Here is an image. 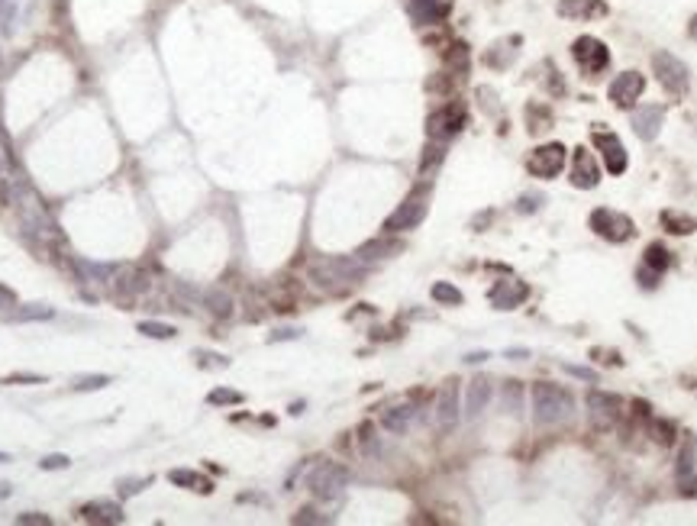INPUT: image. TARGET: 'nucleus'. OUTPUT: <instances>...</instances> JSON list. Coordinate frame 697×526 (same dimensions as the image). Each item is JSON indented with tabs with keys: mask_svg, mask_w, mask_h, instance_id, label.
Segmentation results:
<instances>
[{
	"mask_svg": "<svg viewBox=\"0 0 697 526\" xmlns=\"http://www.w3.org/2000/svg\"><path fill=\"white\" fill-rule=\"evenodd\" d=\"M572 55H575V61L581 65L584 75H598V71L607 68V61H610V52H607V46L600 42V39H594V36L575 39V46H572Z\"/></svg>",
	"mask_w": 697,
	"mask_h": 526,
	"instance_id": "nucleus-9",
	"label": "nucleus"
},
{
	"mask_svg": "<svg viewBox=\"0 0 697 526\" xmlns=\"http://www.w3.org/2000/svg\"><path fill=\"white\" fill-rule=\"evenodd\" d=\"M429 210V188L423 184V188H417L410 197L404 200V204L394 210L391 216H388V223H384V233H407V229H417L423 223V216H426Z\"/></svg>",
	"mask_w": 697,
	"mask_h": 526,
	"instance_id": "nucleus-4",
	"label": "nucleus"
},
{
	"mask_svg": "<svg viewBox=\"0 0 697 526\" xmlns=\"http://www.w3.org/2000/svg\"><path fill=\"white\" fill-rule=\"evenodd\" d=\"M491 394H494V388H491V378H484V374H478V378H471L468 381V391H465V417L468 420H478L484 413V407H488Z\"/></svg>",
	"mask_w": 697,
	"mask_h": 526,
	"instance_id": "nucleus-17",
	"label": "nucleus"
},
{
	"mask_svg": "<svg viewBox=\"0 0 697 526\" xmlns=\"http://www.w3.org/2000/svg\"><path fill=\"white\" fill-rule=\"evenodd\" d=\"M459 381L455 378H445L443 388L436 397V427L439 429H452L459 423Z\"/></svg>",
	"mask_w": 697,
	"mask_h": 526,
	"instance_id": "nucleus-11",
	"label": "nucleus"
},
{
	"mask_svg": "<svg viewBox=\"0 0 697 526\" xmlns=\"http://www.w3.org/2000/svg\"><path fill=\"white\" fill-rule=\"evenodd\" d=\"M433 300H439V304H445V307H459L462 304V290L452 288L449 281H436L433 284Z\"/></svg>",
	"mask_w": 697,
	"mask_h": 526,
	"instance_id": "nucleus-30",
	"label": "nucleus"
},
{
	"mask_svg": "<svg viewBox=\"0 0 697 526\" xmlns=\"http://www.w3.org/2000/svg\"><path fill=\"white\" fill-rule=\"evenodd\" d=\"M688 36H691V39H694V42H697V16H694V20H691V26H688Z\"/></svg>",
	"mask_w": 697,
	"mask_h": 526,
	"instance_id": "nucleus-49",
	"label": "nucleus"
},
{
	"mask_svg": "<svg viewBox=\"0 0 697 526\" xmlns=\"http://www.w3.org/2000/svg\"><path fill=\"white\" fill-rule=\"evenodd\" d=\"M365 278L362 259H320L310 265V281L323 290H345L349 284H359Z\"/></svg>",
	"mask_w": 697,
	"mask_h": 526,
	"instance_id": "nucleus-1",
	"label": "nucleus"
},
{
	"mask_svg": "<svg viewBox=\"0 0 697 526\" xmlns=\"http://www.w3.org/2000/svg\"><path fill=\"white\" fill-rule=\"evenodd\" d=\"M197 298L207 304V310L214 313V317H230L233 313V298L226 290H200Z\"/></svg>",
	"mask_w": 697,
	"mask_h": 526,
	"instance_id": "nucleus-25",
	"label": "nucleus"
},
{
	"mask_svg": "<svg viewBox=\"0 0 697 526\" xmlns=\"http://www.w3.org/2000/svg\"><path fill=\"white\" fill-rule=\"evenodd\" d=\"M394 252H404V243H400V239H391V233H384V239H375V243H365V245H362L355 259H362V262H378V259H391Z\"/></svg>",
	"mask_w": 697,
	"mask_h": 526,
	"instance_id": "nucleus-20",
	"label": "nucleus"
},
{
	"mask_svg": "<svg viewBox=\"0 0 697 526\" xmlns=\"http://www.w3.org/2000/svg\"><path fill=\"white\" fill-rule=\"evenodd\" d=\"M443 55H445V65L452 71H465L468 68V49L462 46V42H452L449 49H443Z\"/></svg>",
	"mask_w": 697,
	"mask_h": 526,
	"instance_id": "nucleus-32",
	"label": "nucleus"
},
{
	"mask_svg": "<svg viewBox=\"0 0 697 526\" xmlns=\"http://www.w3.org/2000/svg\"><path fill=\"white\" fill-rule=\"evenodd\" d=\"M168 481L171 484H178V488H191V491H200V494H210L214 491V484H210L204 475L191 472V468H171L168 472Z\"/></svg>",
	"mask_w": 697,
	"mask_h": 526,
	"instance_id": "nucleus-23",
	"label": "nucleus"
},
{
	"mask_svg": "<svg viewBox=\"0 0 697 526\" xmlns=\"http://www.w3.org/2000/svg\"><path fill=\"white\" fill-rule=\"evenodd\" d=\"M13 307H16V290L0 284V310H13Z\"/></svg>",
	"mask_w": 697,
	"mask_h": 526,
	"instance_id": "nucleus-43",
	"label": "nucleus"
},
{
	"mask_svg": "<svg viewBox=\"0 0 697 526\" xmlns=\"http://www.w3.org/2000/svg\"><path fill=\"white\" fill-rule=\"evenodd\" d=\"M0 462H10V455H4V452H0Z\"/></svg>",
	"mask_w": 697,
	"mask_h": 526,
	"instance_id": "nucleus-51",
	"label": "nucleus"
},
{
	"mask_svg": "<svg viewBox=\"0 0 697 526\" xmlns=\"http://www.w3.org/2000/svg\"><path fill=\"white\" fill-rule=\"evenodd\" d=\"M300 329H278L275 336H271V343H278V339H297Z\"/></svg>",
	"mask_w": 697,
	"mask_h": 526,
	"instance_id": "nucleus-46",
	"label": "nucleus"
},
{
	"mask_svg": "<svg viewBox=\"0 0 697 526\" xmlns=\"http://www.w3.org/2000/svg\"><path fill=\"white\" fill-rule=\"evenodd\" d=\"M575 410V397L572 391L559 388V384H533V417L543 427L552 423H562V420L572 417Z\"/></svg>",
	"mask_w": 697,
	"mask_h": 526,
	"instance_id": "nucleus-2",
	"label": "nucleus"
},
{
	"mask_svg": "<svg viewBox=\"0 0 697 526\" xmlns=\"http://www.w3.org/2000/svg\"><path fill=\"white\" fill-rule=\"evenodd\" d=\"M568 181L575 184V188H581V191L598 188L600 165H598V155L591 152V149H584V145L575 149V155H572V178H568Z\"/></svg>",
	"mask_w": 697,
	"mask_h": 526,
	"instance_id": "nucleus-10",
	"label": "nucleus"
},
{
	"mask_svg": "<svg viewBox=\"0 0 697 526\" xmlns=\"http://www.w3.org/2000/svg\"><path fill=\"white\" fill-rule=\"evenodd\" d=\"M149 484H152V478H120L116 491H120V497H132V494H139L142 488H149Z\"/></svg>",
	"mask_w": 697,
	"mask_h": 526,
	"instance_id": "nucleus-36",
	"label": "nucleus"
},
{
	"mask_svg": "<svg viewBox=\"0 0 697 526\" xmlns=\"http://www.w3.org/2000/svg\"><path fill=\"white\" fill-rule=\"evenodd\" d=\"M523 298H526V284H520V281H500L498 288L491 290V304L498 307V310H514Z\"/></svg>",
	"mask_w": 697,
	"mask_h": 526,
	"instance_id": "nucleus-19",
	"label": "nucleus"
},
{
	"mask_svg": "<svg viewBox=\"0 0 697 526\" xmlns=\"http://www.w3.org/2000/svg\"><path fill=\"white\" fill-rule=\"evenodd\" d=\"M16 523L20 526H49L52 523V517H46V513H20Z\"/></svg>",
	"mask_w": 697,
	"mask_h": 526,
	"instance_id": "nucleus-40",
	"label": "nucleus"
},
{
	"mask_svg": "<svg viewBox=\"0 0 697 526\" xmlns=\"http://www.w3.org/2000/svg\"><path fill=\"white\" fill-rule=\"evenodd\" d=\"M662 223H665L668 233H678V236H688V233L697 229L694 216H684V214H678V210H665V214H662Z\"/></svg>",
	"mask_w": 697,
	"mask_h": 526,
	"instance_id": "nucleus-26",
	"label": "nucleus"
},
{
	"mask_svg": "<svg viewBox=\"0 0 697 526\" xmlns=\"http://www.w3.org/2000/svg\"><path fill=\"white\" fill-rule=\"evenodd\" d=\"M694 452H697L694 443H688L681 452H678V481H681L688 491L697 484V458H694Z\"/></svg>",
	"mask_w": 697,
	"mask_h": 526,
	"instance_id": "nucleus-24",
	"label": "nucleus"
},
{
	"mask_svg": "<svg viewBox=\"0 0 697 526\" xmlns=\"http://www.w3.org/2000/svg\"><path fill=\"white\" fill-rule=\"evenodd\" d=\"M4 497H10V484H7V481H0V501H4Z\"/></svg>",
	"mask_w": 697,
	"mask_h": 526,
	"instance_id": "nucleus-50",
	"label": "nucleus"
},
{
	"mask_svg": "<svg viewBox=\"0 0 697 526\" xmlns=\"http://www.w3.org/2000/svg\"><path fill=\"white\" fill-rule=\"evenodd\" d=\"M594 145H598V152L604 155L610 175H623V171H627V149H623V142L613 136V133H594Z\"/></svg>",
	"mask_w": 697,
	"mask_h": 526,
	"instance_id": "nucleus-15",
	"label": "nucleus"
},
{
	"mask_svg": "<svg viewBox=\"0 0 697 526\" xmlns=\"http://www.w3.org/2000/svg\"><path fill=\"white\" fill-rule=\"evenodd\" d=\"M462 126H465V104H459V100L443 104V107L433 110L426 120L429 139H449V136H455Z\"/></svg>",
	"mask_w": 697,
	"mask_h": 526,
	"instance_id": "nucleus-6",
	"label": "nucleus"
},
{
	"mask_svg": "<svg viewBox=\"0 0 697 526\" xmlns=\"http://www.w3.org/2000/svg\"><path fill=\"white\" fill-rule=\"evenodd\" d=\"M197 365L200 368H226V359H223V355H214V352H197Z\"/></svg>",
	"mask_w": 697,
	"mask_h": 526,
	"instance_id": "nucleus-39",
	"label": "nucleus"
},
{
	"mask_svg": "<svg viewBox=\"0 0 697 526\" xmlns=\"http://www.w3.org/2000/svg\"><path fill=\"white\" fill-rule=\"evenodd\" d=\"M652 68H655V75H659V81H662V87H665V91H672V94H684V91H688V84H691L688 65H684L678 55L655 52V55H652Z\"/></svg>",
	"mask_w": 697,
	"mask_h": 526,
	"instance_id": "nucleus-5",
	"label": "nucleus"
},
{
	"mask_svg": "<svg viewBox=\"0 0 697 526\" xmlns=\"http://www.w3.org/2000/svg\"><path fill=\"white\" fill-rule=\"evenodd\" d=\"M49 317H52V307H46V304H26V307H20V310H10L7 320L30 323V320H49Z\"/></svg>",
	"mask_w": 697,
	"mask_h": 526,
	"instance_id": "nucleus-27",
	"label": "nucleus"
},
{
	"mask_svg": "<svg viewBox=\"0 0 697 526\" xmlns=\"http://www.w3.org/2000/svg\"><path fill=\"white\" fill-rule=\"evenodd\" d=\"M510 42H514V39H504L498 46H491V52L484 55V61H488L491 68H507V65H510V59H514V49H507Z\"/></svg>",
	"mask_w": 697,
	"mask_h": 526,
	"instance_id": "nucleus-29",
	"label": "nucleus"
},
{
	"mask_svg": "<svg viewBox=\"0 0 697 526\" xmlns=\"http://www.w3.org/2000/svg\"><path fill=\"white\" fill-rule=\"evenodd\" d=\"M529 355V349H510L507 352V359H526Z\"/></svg>",
	"mask_w": 697,
	"mask_h": 526,
	"instance_id": "nucleus-48",
	"label": "nucleus"
},
{
	"mask_svg": "<svg viewBox=\"0 0 697 526\" xmlns=\"http://www.w3.org/2000/svg\"><path fill=\"white\" fill-rule=\"evenodd\" d=\"M68 465H71V458L68 455H58V452H55V455H46L42 462H39V468H42V472H58V468H68Z\"/></svg>",
	"mask_w": 697,
	"mask_h": 526,
	"instance_id": "nucleus-38",
	"label": "nucleus"
},
{
	"mask_svg": "<svg viewBox=\"0 0 697 526\" xmlns=\"http://www.w3.org/2000/svg\"><path fill=\"white\" fill-rule=\"evenodd\" d=\"M588 410H591V420H594L598 427H610L613 420L623 417V400L617 394H607V391H591Z\"/></svg>",
	"mask_w": 697,
	"mask_h": 526,
	"instance_id": "nucleus-12",
	"label": "nucleus"
},
{
	"mask_svg": "<svg viewBox=\"0 0 697 526\" xmlns=\"http://www.w3.org/2000/svg\"><path fill=\"white\" fill-rule=\"evenodd\" d=\"M568 374H575V378H584V381H594V372L591 368H578V365H565Z\"/></svg>",
	"mask_w": 697,
	"mask_h": 526,
	"instance_id": "nucleus-45",
	"label": "nucleus"
},
{
	"mask_svg": "<svg viewBox=\"0 0 697 526\" xmlns=\"http://www.w3.org/2000/svg\"><path fill=\"white\" fill-rule=\"evenodd\" d=\"M207 400L214 407H226V404H242V394L239 391H230V388H216L207 394Z\"/></svg>",
	"mask_w": 697,
	"mask_h": 526,
	"instance_id": "nucleus-34",
	"label": "nucleus"
},
{
	"mask_svg": "<svg viewBox=\"0 0 697 526\" xmlns=\"http://www.w3.org/2000/svg\"><path fill=\"white\" fill-rule=\"evenodd\" d=\"M662 120H665V107L662 104H646V107L633 110V130L643 142H652L662 130Z\"/></svg>",
	"mask_w": 697,
	"mask_h": 526,
	"instance_id": "nucleus-14",
	"label": "nucleus"
},
{
	"mask_svg": "<svg viewBox=\"0 0 697 526\" xmlns=\"http://www.w3.org/2000/svg\"><path fill=\"white\" fill-rule=\"evenodd\" d=\"M359 443L368 455H378V436H375V427H371V423H365V427L359 429Z\"/></svg>",
	"mask_w": 697,
	"mask_h": 526,
	"instance_id": "nucleus-37",
	"label": "nucleus"
},
{
	"mask_svg": "<svg viewBox=\"0 0 697 526\" xmlns=\"http://www.w3.org/2000/svg\"><path fill=\"white\" fill-rule=\"evenodd\" d=\"M414 417H417V407H410V404H397V407H388V410L381 413V427L388 429V433L400 436V433H407V429H410V423H414Z\"/></svg>",
	"mask_w": 697,
	"mask_h": 526,
	"instance_id": "nucleus-18",
	"label": "nucleus"
},
{
	"mask_svg": "<svg viewBox=\"0 0 697 526\" xmlns=\"http://www.w3.org/2000/svg\"><path fill=\"white\" fill-rule=\"evenodd\" d=\"M504 410L510 417H520L523 410V384L520 381H504Z\"/></svg>",
	"mask_w": 697,
	"mask_h": 526,
	"instance_id": "nucleus-28",
	"label": "nucleus"
},
{
	"mask_svg": "<svg viewBox=\"0 0 697 526\" xmlns=\"http://www.w3.org/2000/svg\"><path fill=\"white\" fill-rule=\"evenodd\" d=\"M526 168H529V175H536V178H555L565 168V145L549 142V145L533 149L526 159Z\"/></svg>",
	"mask_w": 697,
	"mask_h": 526,
	"instance_id": "nucleus-8",
	"label": "nucleus"
},
{
	"mask_svg": "<svg viewBox=\"0 0 697 526\" xmlns=\"http://www.w3.org/2000/svg\"><path fill=\"white\" fill-rule=\"evenodd\" d=\"M81 520H87V523H97V526H116L126 520V513H123V507L116 501H91L81 507Z\"/></svg>",
	"mask_w": 697,
	"mask_h": 526,
	"instance_id": "nucleus-16",
	"label": "nucleus"
},
{
	"mask_svg": "<svg viewBox=\"0 0 697 526\" xmlns=\"http://www.w3.org/2000/svg\"><path fill=\"white\" fill-rule=\"evenodd\" d=\"M294 523H326V517H316L314 510H300L297 517H294Z\"/></svg>",
	"mask_w": 697,
	"mask_h": 526,
	"instance_id": "nucleus-44",
	"label": "nucleus"
},
{
	"mask_svg": "<svg viewBox=\"0 0 697 526\" xmlns=\"http://www.w3.org/2000/svg\"><path fill=\"white\" fill-rule=\"evenodd\" d=\"M488 359V352H468L465 355V362H471V365H478V362H484Z\"/></svg>",
	"mask_w": 697,
	"mask_h": 526,
	"instance_id": "nucleus-47",
	"label": "nucleus"
},
{
	"mask_svg": "<svg viewBox=\"0 0 697 526\" xmlns=\"http://www.w3.org/2000/svg\"><path fill=\"white\" fill-rule=\"evenodd\" d=\"M139 333L149 336V339H171V336L178 333L175 326H168V323H159V320H146V323H139Z\"/></svg>",
	"mask_w": 697,
	"mask_h": 526,
	"instance_id": "nucleus-33",
	"label": "nucleus"
},
{
	"mask_svg": "<svg viewBox=\"0 0 697 526\" xmlns=\"http://www.w3.org/2000/svg\"><path fill=\"white\" fill-rule=\"evenodd\" d=\"M646 265H649L652 271H665V268L672 265V255H668V249H665V245L652 243L649 249H646Z\"/></svg>",
	"mask_w": 697,
	"mask_h": 526,
	"instance_id": "nucleus-31",
	"label": "nucleus"
},
{
	"mask_svg": "<svg viewBox=\"0 0 697 526\" xmlns=\"http://www.w3.org/2000/svg\"><path fill=\"white\" fill-rule=\"evenodd\" d=\"M4 384H46V378L42 374H10V378H4Z\"/></svg>",
	"mask_w": 697,
	"mask_h": 526,
	"instance_id": "nucleus-42",
	"label": "nucleus"
},
{
	"mask_svg": "<svg viewBox=\"0 0 697 526\" xmlns=\"http://www.w3.org/2000/svg\"><path fill=\"white\" fill-rule=\"evenodd\" d=\"M110 384V374H85V378H78L71 388L75 391H100Z\"/></svg>",
	"mask_w": 697,
	"mask_h": 526,
	"instance_id": "nucleus-35",
	"label": "nucleus"
},
{
	"mask_svg": "<svg viewBox=\"0 0 697 526\" xmlns=\"http://www.w3.org/2000/svg\"><path fill=\"white\" fill-rule=\"evenodd\" d=\"M452 7V0H410V10L420 23H439Z\"/></svg>",
	"mask_w": 697,
	"mask_h": 526,
	"instance_id": "nucleus-21",
	"label": "nucleus"
},
{
	"mask_svg": "<svg viewBox=\"0 0 697 526\" xmlns=\"http://www.w3.org/2000/svg\"><path fill=\"white\" fill-rule=\"evenodd\" d=\"M643 87H646V78L639 75V71H623L620 78H613L610 81L607 94H610V100L617 104V107H633V100H639Z\"/></svg>",
	"mask_w": 697,
	"mask_h": 526,
	"instance_id": "nucleus-13",
	"label": "nucleus"
},
{
	"mask_svg": "<svg viewBox=\"0 0 697 526\" xmlns=\"http://www.w3.org/2000/svg\"><path fill=\"white\" fill-rule=\"evenodd\" d=\"M591 226L594 233H600L610 243H627V239L636 236V226L627 214H617V210H594L591 214Z\"/></svg>",
	"mask_w": 697,
	"mask_h": 526,
	"instance_id": "nucleus-7",
	"label": "nucleus"
},
{
	"mask_svg": "<svg viewBox=\"0 0 697 526\" xmlns=\"http://www.w3.org/2000/svg\"><path fill=\"white\" fill-rule=\"evenodd\" d=\"M345 484H349V468L339 462H320L307 478V488L316 501H336L345 491Z\"/></svg>",
	"mask_w": 697,
	"mask_h": 526,
	"instance_id": "nucleus-3",
	"label": "nucleus"
},
{
	"mask_svg": "<svg viewBox=\"0 0 697 526\" xmlns=\"http://www.w3.org/2000/svg\"><path fill=\"white\" fill-rule=\"evenodd\" d=\"M539 204H543L539 194H526V197L517 200V210H520V214H533V210H539Z\"/></svg>",
	"mask_w": 697,
	"mask_h": 526,
	"instance_id": "nucleus-41",
	"label": "nucleus"
},
{
	"mask_svg": "<svg viewBox=\"0 0 697 526\" xmlns=\"http://www.w3.org/2000/svg\"><path fill=\"white\" fill-rule=\"evenodd\" d=\"M604 4L600 0H559V13L572 16V20H588V16L604 13Z\"/></svg>",
	"mask_w": 697,
	"mask_h": 526,
	"instance_id": "nucleus-22",
	"label": "nucleus"
}]
</instances>
